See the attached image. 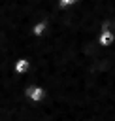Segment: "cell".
<instances>
[{
	"label": "cell",
	"mask_w": 115,
	"mask_h": 121,
	"mask_svg": "<svg viewBox=\"0 0 115 121\" xmlns=\"http://www.w3.org/2000/svg\"><path fill=\"white\" fill-rule=\"evenodd\" d=\"M100 42H102L104 45H107V43L111 42V34H106V32H104V34H102V38H100Z\"/></svg>",
	"instance_id": "obj_4"
},
{
	"label": "cell",
	"mask_w": 115,
	"mask_h": 121,
	"mask_svg": "<svg viewBox=\"0 0 115 121\" xmlns=\"http://www.w3.org/2000/svg\"><path fill=\"white\" fill-rule=\"evenodd\" d=\"M43 30H45V23H38V25L34 26V30H32V32H34L36 36H41V34H43Z\"/></svg>",
	"instance_id": "obj_2"
},
{
	"label": "cell",
	"mask_w": 115,
	"mask_h": 121,
	"mask_svg": "<svg viewBox=\"0 0 115 121\" xmlns=\"http://www.w3.org/2000/svg\"><path fill=\"white\" fill-rule=\"evenodd\" d=\"M26 66H28V62H26L25 59H21V60L17 62V66H15V70H17V72H23V70H25Z\"/></svg>",
	"instance_id": "obj_3"
},
{
	"label": "cell",
	"mask_w": 115,
	"mask_h": 121,
	"mask_svg": "<svg viewBox=\"0 0 115 121\" xmlns=\"http://www.w3.org/2000/svg\"><path fill=\"white\" fill-rule=\"evenodd\" d=\"M74 2H77V0H60V6H62V8H66V6L74 4Z\"/></svg>",
	"instance_id": "obj_5"
},
{
	"label": "cell",
	"mask_w": 115,
	"mask_h": 121,
	"mask_svg": "<svg viewBox=\"0 0 115 121\" xmlns=\"http://www.w3.org/2000/svg\"><path fill=\"white\" fill-rule=\"evenodd\" d=\"M28 96H32V98L38 100V98L43 96V93H41V89H30V91H28Z\"/></svg>",
	"instance_id": "obj_1"
}]
</instances>
